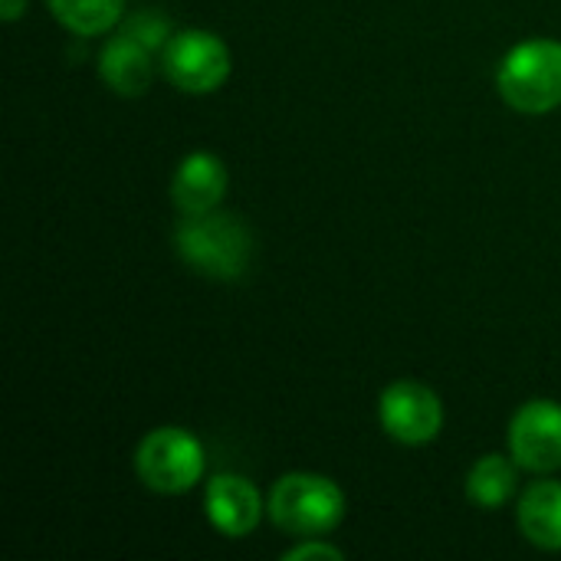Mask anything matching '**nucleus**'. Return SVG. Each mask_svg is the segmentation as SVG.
<instances>
[{
	"mask_svg": "<svg viewBox=\"0 0 561 561\" xmlns=\"http://www.w3.org/2000/svg\"><path fill=\"white\" fill-rule=\"evenodd\" d=\"M178 256L207 279H240L253 260V237L237 214L207 210V214H181L174 227Z\"/></svg>",
	"mask_w": 561,
	"mask_h": 561,
	"instance_id": "nucleus-1",
	"label": "nucleus"
},
{
	"mask_svg": "<svg viewBox=\"0 0 561 561\" xmlns=\"http://www.w3.org/2000/svg\"><path fill=\"white\" fill-rule=\"evenodd\" d=\"M500 95L523 115H546L561 105V43L526 39L513 46L496 72Z\"/></svg>",
	"mask_w": 561,
	"mask_h": 561,
	"instance_id": "nucleus-2",
	"label": "nucleus"
},
{
	"mask_svg": "<svg viewBox=\"0 0 561 561\" xmlns=\"http://www.w3.org/2000/svg\"><path fill=\"white\" fill-rule=\"evenodd\" d=\"M270 519L286 536L316 539L345 519V493L319 473H286L270 493Z\"/></svg>",
	"mask_w": 561,
	"mask_h": 561,
	"instance_id": "nucleus-3",
	"label": "nucleus"
},
{
	"mask_svg": "<svg viewBox=\"0 0 561 561\" xmlns=\"http://www.w3.org/2000/svg\"><path fill=\"white\" fill-rule=\"evenodd\" d=\"M204 447L184 427H158L135 450L138 480L161 496L187 493L204 477Z\"/></svg>",
	"mask_w": 561,
	"mask_h": 561,
	"instance_id": "nucleus-4",
	"label": "nucleus"
},
{
	"mask_svg": "<svg viewBox=\"0 0 561 561\" xmlns=\"http://www.w3.org/2000/svg\"><path fill=\"white\" fill-rule=\"evenodd\" d=\"M161 69L181 92L207 95L217 92L233 69L227 43L210 30H181L161 49Z\"/></svg>",
	"mask_w": 561,
	"mask_h": 561,
	"instance_id": "nucleus-5",
	"label": "nucleus"
},
{
	"mask_svg": "<svg viewBox=\"0 0 561 561\" xmlns=\"http://www.w3.org/2000/svg\"><path fill=\"white\" fill-rule=\"evenodd\" d=\"M378 417H381V427L388 437H394L404 447H421L440 434L444 404L427 385L404 378V381H394L385 388Z\"/></svg>",
	"mask_w": 561,
	"mask_h": 561,
	"instance_id": "nucleus-6",
	"label": "nucleus"
},
{
	"mask_svg": "<svg viewBox=\"0 0 561 561\" xmlns=\"http://www.w3.org/2000/svg\"><path fill=\"white\" fill-rule=\"evenodd\" d=\"M510 450L523 470L556 473L561 470V404L529 401L516 411L510 424Z\"/></svg>",
	"mask_w": 561,
	"mask_h": 561,
	"instance_id": "nucleus-7",
	"label": "nucleus"
},
{
	"mask_svg": "<svg viewBox=\"0 0 561 561\" xmlns=\"http://www.w3.org/2000/svg\"><path fill=\"white\" fill-rule=\"evenodd\" d=\"M204 506H207V519L210 526L227 536V539H243L250 536L260 519H263V496L260 490L237 473H220L207 483L204 493Z\"/></svg>",
	"mask_w": 561,
	"mask_h": 561,
	"instance_id": "nucleus-8",
	"label": "nucleus"
},
{
	"mask_svg": "<svg viewBox=\"0 0 561 561\" xmlns=\"http://www.w3.org/2000/svg\"><path fill=\"white\" fill-rule=\"evenodd\" d=\"M227 184L230 178H227L224 161L210 151H194L174 171L171 201L181 214H207L224 201Z\"/></svg>",
	"mask_w": 561,
	"mask_h": 561,
	"instance_id": "nucleus-9",
	"label": "nucleus"
},
{
	"mask_svg": "<svg viewBox=\"0 0 561 561\" xmlns=\"http://www.w3.org/2000/svg\"><path fill=\"white\" fill-rule=\"evenodd\" d=\"M99 76L118 95H145L154 79L151 46H145L128 30L115 33L99 53Z\"/></svg>",
	"mask_w": 561,
	"mask_h": 561,
	"instance_id": "nucleus-10",
	"label": "nucleus"
},
{
	"mask_svg": "<svg viewBox=\"0 0 561 561\" xmlns=\"http://www.w3.org/2000/svg\"><path fill=\"white\" fill-rule=\"evenodd\" d=\"M519 533L546 552H561V483L539 480L533 483L516 510Z\"/></svg>",
	"mask_w": 561,
	"mask_h": 561,
	"instance_id": "nucleus-11",
	"label": "nucleus"
},
{
	"mask_svg": "<svg viewBox=\"0 0 561 561\" xmlns=\"http://www.w3.org/2000/svg\"><path fill=\"white\" fill-rule=\"evenodd\" d=\"M513 493H516V467L500 454L480 457L467 473V500L480 510H500L513 500Z\"/></svg>",
	"mask_w": 561,
	"mask_h": 561,
	"instance_id": "nucleus-12",
	"label": "nucleus"
},
{
	"mask_svg": "<svg viewBox=\"0 0 561 561\" xmlns=\"http://www.w3.org/2000/svg\"><path fill=\"white\" fill-rule=\"evenodd\" d=\"M46 7L66 30L79 36H99L125 13V0H46Z\"/></svg>",
	"mask_w": 561,
	"mask_h": 561,
	"instance_id": "nucleus-13",
	"label": "nucleus"
},
{
	"mask_svg": "<svg viewBox=\"0 0 561 561\" xmlns=\"http://www.w3.org/2000/svg\"><path fill=\"white\" fill-rule=\"evenodd\" d=\"M131 36H138L145 46H164L168 39H171V33H168V20L164 16H158V13H138V16H131L128 20V26H125Z\"/></svg>",
	"mask_w": 561,
	"mask_h": 561,
	"instance_id": "nucleus-14",
	"label": "nucleus"
},
{
	"mask_svg": "<svg viewBox=\"0 0 561 561\" xmlns=\"http://www.w3.org/2000/svg\"><path fill=\"white\" fill-rule=\"evenodd\" d=\"M286 561H302V559H345V552L342 549H335V546H325V542H319V539H306L302 546H296V549H289Z\"/></svg>",
	"mask_w": 561,
	"mask_h": 561,
	"instance_id": "nucleus-15",
	"label": "nucleus"
},
{
	"mask_svg": "<svg viewBox=\"0 0 561 561\" xmlns=\"http://www.w3.org/2000/svg\"><path fill=\"white\" fill-rule=\"evenodd\" d=\"M23 13H26V0H0V16H3L7 23L20 20Z\"/></svg>",
	"mask_w": 561,
	"mask_h": 561,
	"instance_id": "nucleus-16",
	"label": "nucleus"
}]
</instances>
